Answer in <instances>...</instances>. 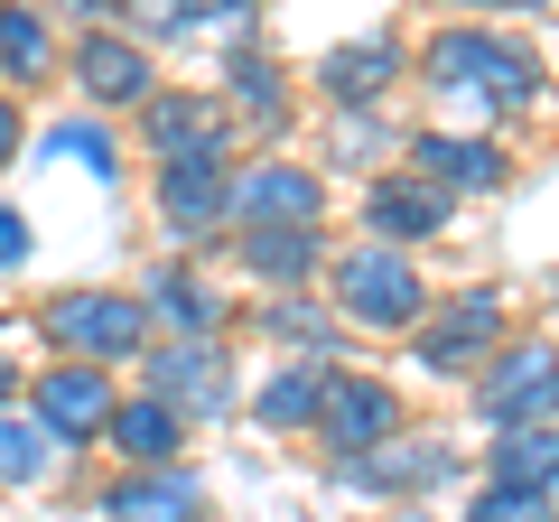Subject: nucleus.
Instances as JSON below:
<instances>
[{
  "label": "nucleus",
  "instance_id": "obj_23",
  "mask_svg": "<svg viewBox=\"0 0 559 522\" xmlns=\"http://www.w3.org/2000/svg\"><path fill=\"white\" fill-rule=\"evenodd\" d=\"M326 373H336V364H280V373L261 382V429H318Z\"/></svg>",
  "mask_w": 559,
  "mask_h": 522
},
{
  "label": "nucleus",
  "instance_id": "obj_13",
  "mask_svg": "<svg viewBox=\"0 0 559 522\" xmlns=\"http://www.w3.org/2000/svg\"><path fill=\"white\" fill-rule=\"evenodd\" d=\"M364 224H373V242L411 252V242L448 234V187L419 178V168H392V178H373V197H364Z\"/></svg>",
  "mask_w": 559,
  "mask_h": 522
},
{
  "label": "nucleus",
  "instance_id": "obj_2",
  "mask_svg": "<svg viewBox=\"0 0 559 522\" xmlns=\"http://www.w3.org/2000/svg\"><path fill=\"white\" fill-rule=\"evenodd\" d=\"M38 336L57 345V364H140L150 355V308L121 299V289H57L38 308Z\"/></svg>",
  "mask_w": 559,
  "mask_h": 522
},
{
  "label": "nucleus",
  "instance_id": "obj_31",
  "mask_svg": "<svg viewBox=\"0 0 559 522\" xmlns=\"http://www.w3.org/2000/svg\"><path fill=\"white\" fill-rule=\"evenodd\" d=\"M57 20H75V28H84V38H94V28H103V20H112V0H57Z\"/></svg>",
  "mask_w": 559,
  "mask_h": 522
},
{
  "label": "nucleus",
  "instance_id": "obj_16",
  "mask_svg": "<svg viewBox=\"0 0 559 522\" xmlns=\"http://www.w3.org/2000/svg\"><path fill=\"white\" fill-rule=\"evenodd\" d=\"M140 308H150V327H168V336H187V345H215V327H224V299L187 271V261H168V271H150V289H140Z\"/></svg>",
  "mask_w": 559,
  "mask_h": 522
},
{
  "label": "nucleus",
  "instance_id": "obj_5",
  "mask_svg": "<svg viewBox=\"0 0 559 522\" xmlns=\"http://www.w3.org/2000/svg\"><path fill=\"white\" fill-rule=\"evenodd\" d=\"M326 178L299 159H252L234 168V234H318Z\"/></svg>",
  "mask_w": 559,
  "mask_h": 522
},
{
  "label": "nucleus",
  "instance_id": "obj_26",
  "mask_svg": "<svg viewBox=\"0 0 559 522\" xmlns=\"http://www.w3.org/2000/svg\"><path fill=\"white\" fill-rule=\"evenodd\" d=\"M112 20H121V38H178V28H197L205 20V0H112Z\"/></svg>",
  "mask_w": 559,
  "mask_h": 522
},
{
  "label": "nucleus",
  "instance_id": "obj_25",
  "mask_svg": "<svg viewBox=\"0 0 559 522\" xmlns=\"http://www.w3.org/2000/svg\"><path fill=\"white\" fill-rule=\"evenodd\" d=\"M318 261H326V242H318V234H242V271H252V281H271V289L308 281Z\"/></svg>",
  "mask_w": 559,
  "mask_h": 522
},
{
  "label": "nucleus",
  "instance_id": "obj_7",
  "mask_svg": "<svg viewBox=\"0 0 559 522\" xmlns=\"http://www.w3.org/2000/svg\"><path fill=\"white\" fill-rule=\"evenodd\" d=\"M392 429H401V392H392L382 373H326L318 439H326V458H336V466H355V458H373V448H392Z\"/></svg>",
  "mask_w": 559,
  "mask_h": 522
},
{
  "label": "nucleus",
  "instance_id": "obj_15",
  "mask_svg": "<svg viewBox=\"0 0 559 522\" xmlns=\"http://www.w3.org/2000/svg\"><path fill=\"white\" fill-rule=\"evenodd\" d=\"M318 84H326L336 112H373V103L401 84V38H345V47H326Z\"/></svg>",
  "mask_w": 559,
  "mask_h": 522
},
{
  "label": "nucleus",
  "instance_id": "obj_14",
  "mask_svg": "<svg viewBox=\"0 0 559 522\" xmlns=\"http://www.w3.org/2000/svg\"><path fill=\"white\" fill-rule=\"evenodd\" d=\"M103 522H205V485L187 466H131L103 485Z\"/></svg>",
  "mask_w": 559,
  "mask_h": 522
},
{
  "label": "nucleus",
  "instance_id": "obj_6",
  "mask_svg": "<svg viewBox=\"0 0 559 522\" xmlns=\"http://www.w3.org/2000/svg\"><path fill=\"white\" fill-rule=\"evenodd\" d=\"M503 355V299L495 289H457L419 318V364L429 373H485Z\"/></svg>",
  "mask_w": 559,
  "mask_h": 522
},
{
  "label": "nucleus",
  "instance_id": "obj_24",
  "mask_svg": "<svg viewBox=\"0 0 559 522\" xmlns=\"http://www.w3.org/2000/svg\"><path fill=\"white\" fill-rule=\"evenodd\" d=\"M57 429L38 420V411H0V485H38L47 466H57Z\"/></svg>",
  "mask_w": 559,
  "mask_h": 522
},
{
  "label": "nucleus",
  "instance_id": "obj_27",
  "mask_svg": "<svg viewBox=\"0 0 559 522\" xmlns=\"http://www.w3.org/2000/svg\"><path fill=\"white\" fill-rule=\"evenodd\" d=\"M47 150H66L75 168H94L103 187L121 178V150H112V131H103V121H66V131H47Z\"/></svg>",
  "mask_w": 559,
  "mask_h": 522
},
{
  "label": "nucleus",
  "instance_id": "obj_21",
  "mask_svg": "<svg viewBox=\"0 0 559 522\" xmlns=\"http://www.w3.org/2000/svg\"><path fill=\"white\" fill-rule=\"evenodd\" d=\"M57 66V28L38 0H0V84H38Z\"/></svg>",
  "mask_w": 559,
  "mask_h": 522
},
{
  "label": "nucleus",
  "instance_id": "obj_10",
  "mask_svg": "<svg viewBox=\"0 0 559 522\" xmlns=\"http://www.w3.org/2000/svg\"><path fill=\"white\" fill-rule=\"evenodd\" d=\"M75 94L103 103V112H150V94H159V75H150V47L121 38V28H94V38L75 47Z\"/></svg>",
  "mask_w": 559,
  "mask_h": 522
},
{
  "label": "nucleus",
  "instance_id": "obj_19",
  "mask_svg": "<svg viewBox=\"0 0 559 522\" xmlns=\"http://www.w3.org/2000/svg\"><path fill=\"white\" fill-rule=\"evenodd\" d=\"M411 168L439 187H503V150L495 141H457V131H411Z\"/></svg>",
  "mask_w": 559,
  "mask_h": 522
},
{
  "label": "nucleus",
  "instance_id": "obj_11",
  "mask_svg": "<svg viewBox=\"0 0 559 522\" xmlns=\"http://www.w3.org/2000/svg\"><path fill=\"white\" fill-rule=\"evenodd\" d=\"M159 224L178 242H215L224 224H234V168L224 159H178L159 168Z\"/></svg>",
  "mask_w": 559,
  "mask_h": 522
},
{
  "label": "nucleus",
  "instance_id": "obj_22",
  "mask_svg": "<svg viewBox=\"0 0 559 522\" xmlns=\"http://www.w3.org/2000/svg\"><path fill=\"white\" fill-rule=\"evenodd\" d=\"M224 84H234V112H252L261 131H280V121H289V75H280L271 47H234Z\"/></svg>",
  "mask_w": 559,
  "mask_h": 522
},
{
  "label": "nucleus",
  "instance_id": "obj_12",
  "mask_svg": "<svg viewBox=\"0 0 559 522\" xmlns=\"http://www.w3.org/2000/svg\"><path fill=\"white\" fill-rule=\"evenodd\" d=\"M112 411H121V392H112L103 364H47V373H38V420L57 429L66 448H75V439H103Z\"/></svg>",
  "mask_w": 559,
  "mask_h": 522
},
{
  "label": "nucleus",
  "instance_id": "obj_29",
  "mask_svg": "<svg viewBox=\"0 0 559 522\" xmlns=\"http://www.w3.org/2000/svg\"><path fill=\"white\" fill-rule=\"evenodd\" d=\"M271 327H280L289 345H326V336H336V318H318L308 299H280V308H271Z\"/></svg>",
  "mask_w": 559,
  "mask_h": 522
},
{
  "label": "nucleus",
  "instance_id": "obj_1",
  "mask_svg": "<svg viewBox=\"0 0 559 522\" xmlns=\"http://www.w3.org/2000/svg\"><path fill=\"white\" fill-rule=\"evenodd\" d=\"M419 75H429V94H476L485 112H532L540 103V66L532 47L513 38H485V28H439V38L419 47Z\"/></svg>",
  "mask_w": 559,
  "mask_h": 522
},
{
  "label": "nucleus",
  "instance_id": "obj_17",
  "mask_svg": "<svg viewBox=\"0 0 559 522\" xmlns=\"http://www.w3.org/2000/svg\"><path fill=\"white\" fill-rule=\"evenodd\" d=\"M355 495H429V485H448L457 476V458H448L439 439H419V448H373V458H355V466H336Z\"/></svg>",
  "mask_w": 559,
  "mask_h": 522
},
{
  "label": "nucleus",
  "instance_id": "obj_20",
  "mask_svg": "<svg viewBox=\"0 0 559 522\" xmlns=\"http://www.w3.org/2000/svg\"><path fill=\"white\" fill-rule=\"evenodd\" d=\"M485 485H522V495H550V503H559V420L495 439V458H485Z\"/></svg>",
  "mask_w": 559,
  "mask_h": 522
},
{
  "label": "nucleus",
  "instance_id": "obj_4",
  "mask_svg": "<svg viewBox=\"0 0 559 522\" xmlns=\"http://www.w3.org/2000/svg\"><path fill=\"white\" fill-rule=\"evenodd\" d=\"M476 420L495 429V439L559 420V336H513L495 364H485L476 373Z\"/></svg>",
  "mask_w": 559,
  "mask_h": 522
},
{
  "label": "nucleus",
  "instance_id": "obj_34",
  "mask_svg": "<svg viewBox=\"0 0 559 522\" xmlns=\"http://www.w3.org/2000/svg\"><path fill=\"white\" fill-rule=\"evenodd\" d=\"M448 10H495V0H448Z\"/></svg>",
  "mask_w": 559,
  "mask_h": 522
},
{
  "label": "nucleus",
  "instance_id": "obj_3",
  "mask_svg": "<svg viewBox=\"0 0 559 522\" xmlns=\"http://www.w3.org/2000/svg\"><path fill=\"white\" fill-rule=\"evenodd\" d=\"M336 308L355 327H373V336H411L429 318V281L392 242H355V252H336Z\"/></svg>",
  "mask_w": 559,
  "mask_h": 522
},
{
  "label": "nucleus",
  "instance_id": "obj_30",
  "mask_svg": "<svg viewBox=\"0 0 559 522\" xmlns=\"http://www.w3.org/2000/svg\"><path fill=\"white\" fill-rule=\"evenodd\" d=\"M20 261H28V215L0 205V271H20Z\"/></svg>",
  "mask_w": 559,
  "mask_h": 522
},
{
  "label": "nucleus",
  "instance_id": "obj_9",
  "mask_svg": "<svg viewBox=\"0 0 559 522\" xmlns=\"http://www.w3.org/2000/svg\"><path fill=\"white\" fill-rule=\"evenodd\" d=\"M224 131H234V103H215V94H150V112H140V141H150L159 168L224 159Z\"/></svg>",
  "mask_w": 559,
  "mask_h": 522
},
{
  "label": "nucleus",
  "instance_id": "obj_28",
  "mask_svg": "<svg viewBox=\"0 0 559 522\" xmlns=\"http://www.w3.org/2000/svg\"><path fill=\"white\" fill-rule=\"evenodd\" d=\"M559 503L550 495H522V485H485L476 503H466V522H550Z\"/></svg>",
  "mask_w": 559,
  "mask_h": 522
},
{
  "label": "nucleus",
  "instance_id": "obj_32",
  "mask_svg": "<svg viewBox=\"0 0 559 522\" xmlns=\"http://www.w3.org/2000/svg\"><path fill=\"white\" fill-rule=\"evenodd\" d=\"M10 159H20V103L0 94V168H10Z\"/></svg>",
  "mask_w": 559,
  "mask_h": 522
},
{
  "label": "nucleus",
  "instance_id": "obj_18",
  "mask_svg": "<svg viewBox=\"0 0 559 522\" xmlns=\"http://www.w3.org/2000/svg\"><path fill=\"white\" fill-rule=\"evenodd\" d=\"M112 458H131V466H168L178 458V439H187V420L159 402V392H121V411H112Z\"/></svg>",
  "mask_w": 559,
  "mask_h": 522
},
{
  "label": "nucleus",
  "instance_id": "obj_8",
  "mask_svg": "<svg viewBox=\"0 0 559 522\" xmlns=\"http://www.w3.org/2000/svg\"><path fill=\"white\" fill-rule=\"evenodd\" d=\"M140 373H150V392H159L178 420H215V411H234L224 345H187V336H168V345H150V355H140Z\"/></svg>",
  "mask_w": 559,
  "mask_h": 522
},
{
  "label": "nucleus",
  "instance_id": "obj_33",
  "mask_svg": "<svg viewBox=\"0 0 559 522\" xmlns=\"http://www.w3.org/2000/svg\"><path fill=\"white\" fill-rule=\"evenodd\" d=\"M0 411H20V373L10 364H0Z\"/></svg>",
  "mask_w": 559,
  "mask_h": 522
}]
</instances>
